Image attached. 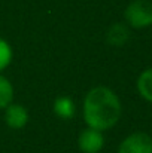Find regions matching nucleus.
Listing matches in <instances>:
<instances>
[{
	"label": "nucleus",
	"instance_id": "obj_1",
	"mask_svg": "<svg viewBox=\"0 0 152 153\" xmlns=\"http://www.w3.org/2000/svg\"><path fill=\"white\" fill-rule=\"evenodd\" d=\"M122 104L113 89L107 86L91 88L82 102V116L88 128L99 131L112 129L121 119Z\"/></svg>",
	"mask_w": 152,
	"mask_h": 153
},
{
	"label": "nucleus",
	"instance_id": "obj_2",
	"mask_svg": "<svg viewBox=\"0 0 152 153\" xmlns=\"http://www.w3.org/2000/svg\"><path fill=\"white\" fill-rule=\"evenodd\" d=\"M124 19L131 28L140 30L152 25V1L133 0L124 10Z\"/></svg>",
	"mask_w": 152,
	"mask_h": 153
},
{
	"label": "nucleus",
	"instance_id": "obj_3",
	"mask_svg": "<svg viewBox=\"0 0 152 153\" xmlns=\"http://www.w3.org/2000/svg\"><path fill=\"white\" fill-rule=\"evenodd\" d=\"M118 153H152V137L146 132H133L119 143Z\"/></svg>",
	"mask_w": 152,
	"mask_h": 153
},
{
	"label": "nucleus",
	"instance_id": "obj_4",
	"mask_svg": "<svg viewBox=\"0 0 152 153\" xmlns=\"http://www.w3.org/2000/svg\"><path fill=\"white\" fill-rule=\"evenodd\" d=\"M78 147L82 153H100L104 147L103 131L87 126L78 137Z\"/></svg>",
	"mask_w": 152,
	"mask_h": 153
},
{
	"label": "nucleus",
	"instance_id": "obj_5",
	"mask_svg": "<svg viewBox=\"0 0 152 153\" xmlns=\"http://www.w3.org/2000/svg\"><path fill=\"white\" fill-rule=\"evenodd\" d=\"M3 110H4V123L10 129L18 131L25 128V125L28 123V111L22 104H16L12 101Z\"/></svg>",
	"mask_w": 152,
	"mask_h": 153
},
{
	"label": "nucleus",
	"instance_id": "obj_6",
	"mask_svg": "<svg viewBox=\"0 0 152 153\" xmlns=\"http://www.w3.org/2000/svg\"><path fill=\"white\" fill-rule=\"evenodd\" d=\"M52 111H54V114L57 117L69 120V119H73L75 114H76V104H75V101L70 97L61 95V97L54 100Z\"/></svg>",
	"mask_w": 152,
	"mask_h": 153
},
{
	"label": "nucleus",
	"instance_id": "obj_7",
	"mask_svg": "<svg viewBox=\"0 0 152 153\" xmlns=\"http://www.w3.org/2000/svg\"><path fill=\"white\" fill-rule=\"evenodd\" d=\"M136 88H137V92L139 95L148 102H152V67L149 68H145L137 80H136Z\"/></svg>",
	"mask_w": 152,
	"mask_h": 153
},
{
	"label": "nucleus",
	"instance_id": "obj_8",
	"mask_svg": "<svg viewBox=\"0 0 152 153\" xmlns=\"http://www.w3.org/2000/svg\"><path fill=\"white\" fill-rule=\"evenodd\" d=\"M128 37H130V33L124 24H113L106 33V40L112 46H124Z\"/></svg>",
	"mask_w": 152,
	"mask_h": 153
},
{
	"label": "nucleus",
	"instance_id": "obj_9",
	"mask_svg": "<svg viewBox=\"0 0 152 153\" xmlns=\"http://www.w3.org/2000/svg\"><path fill=\"white\" fill-rule=\"evenodd\" d=\"M13 101V86L7 77L0 73V110Z\"/></svg>",
	"mask_w": 152,
	"mask_h": 153
},
{
	"label": "nucleus",
	"instance_id": "obj_10",
	"mask_svg": "<svg viewBox=\"0 0 152 153\" xmlns=\"http://www.w3.org/2000/svg\"><path fill=\"white\" fill-rule=\"evenodd\" d=\"M12 56H13V51L12 46L0 37V73L9 67V64L12 62Z\"/></svg>",
	"mask_w": 152,
	"mask_h": 153
}]
</instances>
